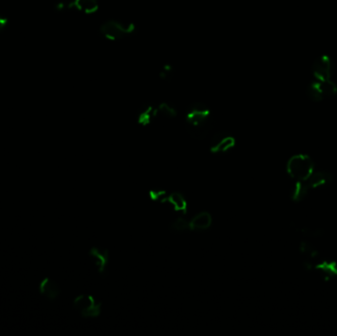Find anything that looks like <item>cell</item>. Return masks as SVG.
<instances>
[{
    "instance_id": "6da1fadb",
    "label": "cell",
    "mask_w": 337,
    "mask_h": 336,
    "mask_svg": "<svg viewBox=\"0 0 337 336\" xmlns=\"http://www.w3.org/2000/svg\"><path fill=\"white\" fill-rule=\"evenodd\" d=\"M185 123L188 132L194 138H203L211 125V114L209 109L201 103L193 104L186 113Z\"/></svg>"
},
{
    "instance_id": "7a4b0ae2",
    "label": "cell",
    "mask_w": 337,
    "mask_h": 336,
    "mask_svg": "<svg viewBox=\"0 0 337 336\" xmlns=\"http://www.w3.org/2000/svg\"><path fill=\"white\" fill-rule=\"evenodd\" d=\"M288 174L297 180H308L315 171V164L307 155H295L291 157L287 163Z\"/></svg>"
},
{
    "instance_id": "3957f363",
    "label": "cell",
    "mask_w": 337,
    "mask_h": 336,
    "mask_svg": "<svg viewBox=\"0 0 337 336\" xmlns=\"http://www.w3.org/2000/svg\"><path fill=\"white\" fill-rule=\"evenodd\" d=\"M135 30L134 24L121 20H109L105 22L101 28V34L108 40L119 41L126 36L133 33Z\"/></svg>"
},
{
    "instance_id": "277c9868",
    "label": "cell",
    "mask_w": 337,
    "mask_h": 336,
    "mask_svg": "<svg viewBox=\"0 0 337 336\" xmlns=\"http://www.w3.org/2000/svg\"><path fill=\"white\" fill-rule=\"evenodd\" d=\"M74 309L85 318H97L102 311V305L91 295H80L73 302Z\"/></svg>"
},
{
    "instance_id": "5b68a950",
    "label": "cell",
    "mask_w": 337,
    "mask_h": 336,
    "mask_svg": "<svg viewBox=\"0 0 337 336\" xmlns=\"http://www.w3.org/2000/svg\"><path fill=\"white\" fill-rule=\"evenodd\" d=\"M236 139L225 131L218 132L214 135L210 144V151L215 154L225 153L235 147Z\"/></svg>"
},
{
    "instance_id": "8992f818",
    "label": "cell",
    "mask_w": 337,
    "mask_h": 336,
    "mask_svg": "<svg viewBox=\"0 0 337 336\" xmlns=\"http://www.w3.org/2000/svg\"><path fill=\"white\" fill-rule=\"evenodd\" d=\"M334 72V63L330 56H320L313 66V73L317 80L326 81L332 78Z\"/></svg>"
},
{
    "instance_id": "52a82bcc",
    "label": "cell",
    "mask_w": 337,
    "mask_h": 336,
    "mask_svg": "<svg viewBox=\"0 0 337 336\" xmlns=\"http://www.w3.org/2000/svg\"><path fill=\"white\" fill-rule=\"evenodd\" d=\"M39 291L49 301H54L60 294V288L58 284L49 277L43 278L39 283Z\"/></svg>"
},
{
    "instance_id": "ba28073f",
    "label": "cell",
    "mask_w": 337,
    "mask_h": 336,
    "mask_svg": "<svg viewBox=\"0 0 337 336\" xmlns=\"http://www.w3.org/2000/svg\"><path fill=\"white\" fill-rule=\"evenodd\" d=\"M89 254H90L91 258L93 259L95 265L97 266L99 272L104 274L106 269H107L108 263H109V257H110L109 251L106 249L94 247L90 250Z\"/></svg>"
},
{
    "instance_id": "9c48e42d",
    "label": "cell",
    "mask_w": 337,
    "mask_h": 336,
    "mask_svg": "<svg viewBox=\"0 0 337 336\" xmlns=\"http://www.w3.org/2000/svg\"><path fill=\"white\" fill-rule=\"evenodd\" d=\"M308 183L311 188H320L329 185L333 181V174L329 171H314L308 178Z\"/></svg>"
},
{
    "instance_id": "30bf717a",
    "label": "cell",
    "mask_w": 337,
    "mask_h": 336,
    "mask_svg": "<svg viewBox=\"0 0 337 336\" xmlns=\"http://www.w3.org/2000/svg\"><path fill=\"white\" fill-rule=\"evenodd\" d=\"M314 269L327 281L337 276V263L335 261H323L316 264Z\"/></svg>"
},
{
    "instance_id": "8fae6325",
    "label": "cell",
    "mask_w": 337,
    "mask_h": 336,
    "mask_svg": "<svg viewBox=\"0 0 337 336\" xmlns=\"http://www.w3.org/2000/svg\"><path fill=\"white\" fill-rule=\"evenodd\" d=\"M165 202L169 203L174 211L181 212L184 214L187 212L188 203L183 194H181L180 192H172L170 194H168L165 199Z\"/></svg>"
},
{
    "instance_id": "7c38bea8",
    "label": "cell",
    "mask_w": 337,
    "mask_h": 336,
    "mask_svg": "<svg viewBox=\"0 0 337 336\" xmlns=\"http://www.w3.org/2000/svg\"><path fill=\"white\" fill-rule=\"evenodd\" d=\"M212 224V216L208 212L198 213L189 222L190 230H206Z\"/></svg>"
},
{
    "instance_id": "4fadbf2b",
    "label": "cell",
    "mask_w": 337,
    "mask_h": 336,
    "mask_svg": "<svg viewBox=\"0 0 337 336\" xmlns=\"http://www.w3.org/2000/svg\"><path fill=\"white\" fill-rule=\"evenodd\" d=\"M310 185L307 180H297L291 189V199L296 202L304 200L310 192Z\"/></svg>"
},
{
    "instance_id": "5bb4252c",
    "label": "cell",
    "mask_w": 337,
    "mask_h": 336,
    "mask_svg": "<svg viewBox=\"0 0 337 336\" xmlns=\"http://www.w3.org/2000/svg\"><path fill=\"white\" fill-rule=\"evenodd\" d=\"M156 116H158L157 108H154L151 105H147L143 107L141 111H139L137 115V122L141 126H147L153 121Z\"/></svg>"
},
{
    "instance_id": "9a60e30c",
    "label": "cell",
    "mask_w": 337,
    "mask_h": 336,
    "mask_svg": "<svg viewBox=\"0 0 337 336\" xmlns=\"http://www.w3.org/2000/svg\"><path fill=\"white\" fill-rule=\"evenodd\" d=\"M99 8L98 0H73V9L85 14H92Z\"/></svg>"
},
{
    "instance_id": "2e32d148",
    "label": "cell",
    "mask_w": 337,
    "mask_h": 336,
    "mask_svg": "<svg viewBox=\"0 0 337 336\" xmlns=\"http://www.w3.org/2000/svg\"><path fill=\"white\" fill-rule=\"evenodd\" d=\"M300 252L307 258V260H310V261H315L319 257V251L313 244L309 242L301 243Z\"/></svg>"
},
{
    "instance_id": "e0dca14e",
    "label": "cell",
    "mask_w": 337,
    "mask_h": 336,
    "mask_svg": "<svg viewBox=\"0 0 337 336\" xmlns=\"http://www.w3.org/2000/svg\"><path fill=\"white\" fill-rule=\"evenodd\" d=\"M320 88L323 92L324 98H333L337 95V85L331 79L326 81H319Z\"/></svg>"
},
{
    "instance_id": "ac0fdd59",
    "label": "cell",
    "mask_w": 337,
    "mask_h": 336,
    "mask_svg": "<svg viewBox=\"0 0 337 336\" xmlns=\"http://www.w3.org/2000/svg\"><path fill=\"white\" fill-rule=\"evenodd\" d=\"M307 94H308V97L313 101V102H321L323 101L325 98H324V95H323V92L320 88V84L319 82H315V83H312L310 85V87L308 88V91H307Z\"/></svg>"
},
{
    "instance_id": "d6986e66",
    "label": "cell",
    "mask_w": 337,
    "mask_h": 336,
    "mask_svg": "<svg viewBox=\"0 0 337 336\" xmlns=\"http://www.w3.org/2000/svg\"><path fill=\"white\" fill-rule=\"evenodd\" d=\"M296 230L298 232H301L303 235H306L308 237H320L324 234V230L322 228L318 227H312V226H298L296 227Z\"/></svg>"
},
{
    "instance_id": "ffe728a7",
    "label": "cell",
    "mask_w": 337,
    "mask_h": 336,
    "mask_svg": "<svg viewBox=\"0 0 337 336\" xmlns=\"http://www.w3.org/2000/svg\"><path fill=\"white\" fill-rule=\"evenodd\" d=\"M157 113L158 115L160 114L166 118H173L176 116V110L168 103H162L157 108Z\"/></svg>"
},
{
    "instance_id": "44dd1931",
    "label": "cell",
    "mask_w": 337,
    "mask_h": 336,
    "mask_svg": "<svg viewBox=\"0 0 337 336\" xmlns=\"http://www.w3.org/2000/svg\"><path fill=\"white\" fill-rule=\"evenodd\" d=\"M171 228L177 232H183L189 229V222L186 219L178 218L171 224Z\"/></svg>"
},
{
    "instance_id": "7402d4cb",
    "label": "cell",
    "mask_w": 337,
    "mask_h": 336,
    "mask_svg": "<svg viewBox=\"0 0 337 336\" xmlns=\"http://www.w3.org/2000/svg\"><path fill=\"white\" fill-rule=\"evenodd\" d=\"M167 191L165 190H156V189H153V190H150L149 191V196L152 200H155V201H159L161 203H164L165 202V199L167 197Z\"/></svg>"
},
{
    "instance_id": "603a6c76",
    "label": "cell",
    "mask_w": 337,
    "mask_h": 336,
    "mask_svg": "<svg viewBox=\"0 0 337 336\" xmlns=\"http://www.w3.org/2000/svg\"><path fill=\"white\" fill-rule=\"evenodd\" d=\"M73 9V0H59L55 4V10L59 12Z\"/></svg>"
},
{
    "instance_id": "cb8c5ba5",
    "label": "cell",
    "mask_w": 337,
    "mask_h": 336,
    "mask_svg": "<svg viewBox=\"0 0 337 336\" xmlns=\"http://www.w3.org/2000/svg\"><path fill=\"white\" fill-rule=\"evenodd\" d=\"M173 75V69L170 65L168 64H166V65H163L162 68H161V71H160V77L163 79V80H168L172 77Z\"/></svg>"
},
{
    "instance_id": "d4e9b609",
    "label": "cell",
    "mask_w": 337,
    "mask_h": 336,
    "mask_svg": "<svg viewBox=\"0 0 337 336\" xmlns=\"http://www.w3.org/2000/svg\"><path fill=\"white\" fill-rule=\"evenodd\" d=\"M7 25H8V19L2 14H0V33L7 27Z\"/></svg>"
}]
</instances>
